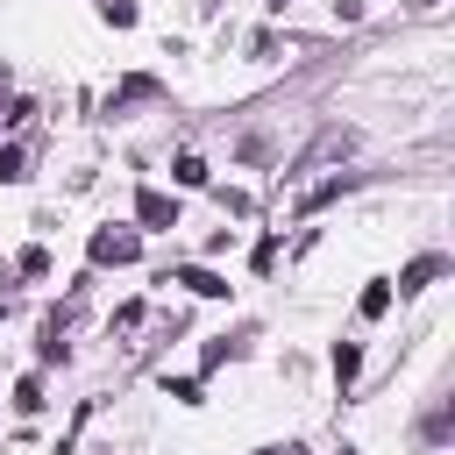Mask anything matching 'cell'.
<instances>
[{
  "label": "cell",
  "instance_id": "obj_7",
  "mask_svg": "<svg viewBox=\"0 0 455 455\" xmlns=\"http://www.w3.org/2000/svg\"><path fill=\"white\" fill-rule=\"evenodd\" d=\"M178 185H206V164L199 156H178Z\"/></svg>",
  "mask_w": 455,
  "mask_h": 455
},
{
  "label": "cell",
  "instance_id": "obj_9",
  "mask_svg": "<svg viewBox=\"0 0 455 455\" xmlns=\"http://www.w3.org/2000/svg\"><path fill=\"white\" fill-rule=\"evenodd\" d=\"M263 455H299V448H263Z\"/></svg>",
  "mask_w": 455,
  "mask_h": 455
},
{
  "label": "cell",
  "instance_id": "obj_8",
  "mask_svg": "<svg viewBox=\"0 0 455 455\" xmlns=\"http://www.w3.org/2000/svg\"><path fill=\"white\" fill-rule=\"evenodd\" d=\"M0 178H7V185H14V178H21V149H14V142H7V149H0Z\"/></svg>",
  "mask_w": 455,
  "mask_h": 455
},
{
  "label": "cell",
  "instance_id": "obj_3",
  "mask_svg": "<svg viewBox=\"0 0 455 455\" xmlns=\"http://www.w3.org/2000/svg\"><path fill=\"white\" fill-rule=\"evenodd\" d=\"M178 284L199 291V299H228V277H213V270H178Z\"/></svg>",
  "mask_w": 455,
  "mask_h": 455
},
{
  "label": "cell",
  "instance_id": "obj_10",
  "mask_svg": "<svg viewBox=\"0 0 455 455\" xmlns=\"http://www.w3.org/2000/svg\"><path fill=\"white\" fill-rule=\"evenodd\" d=\"M270 7H284V0H270Z\"/></svg>",
  "mask_w": 455,
  "mask_h": 455
},
{
  "label": "cell",
  "instance_id": "obj_6",
  "mask_svg": "<svg viewBox=\"0 0 455 455\" xmlns=\"http://www.w3.org/2000/svg\"><path fill=\"white\" fill-rule=\"evenodd\" d=\"M384 306H391V284H370V291H363V320H377Z\"/></svg>",
  "mask_w": 455,
  "mask_h": 455
},
{
  "label": "cell",
  "instance_id": "obj_2",
  "mask_svg": "<svg viewBox=\"0 0 455 455\" xmlns=\"http://www.w3.org/2000/svg\"><path fill=\"white\" fill-rule=\"evenodd\" d=\"M135 213H142L149 228H171V220H178V206H171L164 192H135Z\"/></svg>",
  "mask_w": 455,
  "mask_h": 455
},
{
  "label": "cell",
  "instance_id": "obj_4",
  "mask_svg": "<svg viewBox=\"0 0 455 455\" xmlns=\"http://www.w3.org/2000/svg\"><path fill=\"white\" fill-rule=\"evenodd\" d=\"M434 277H441V256H419V263H412V270L398 277V291H427Z\"/></svg>",
  "mask_w": 455,
  "mask_h": 455
},
{
  "label": "cell",
  "instance_id": "obj_1",
  "mask_svg": "<svg viewBox=\"0 0 455 455\" xmlns=\"http://www.w3.org/2000/svg\"><path fill=\"white\" fill-rule=\"evenodd\" d=\"M92 263H135V235L100 228V235H92Z\"/></svg>",
  "mask_w": 455,
  "mask_h": 455
},
{
  "label": "cell",
  "instance_id": "obj_5",
  "mask_svg": "<svg viewBox=\"0 0 455 455\" xmlns=\"http://www.w3.org/2000/svg\"><path fill=\"white\" fill-rule=\"evenodd\" d=\"M355 363H363V355H355V341H334V377H341V384L355 377Z\"/></svg>",
  "mask_w": 455,
  "mask_h": 455
}]
</instances>
